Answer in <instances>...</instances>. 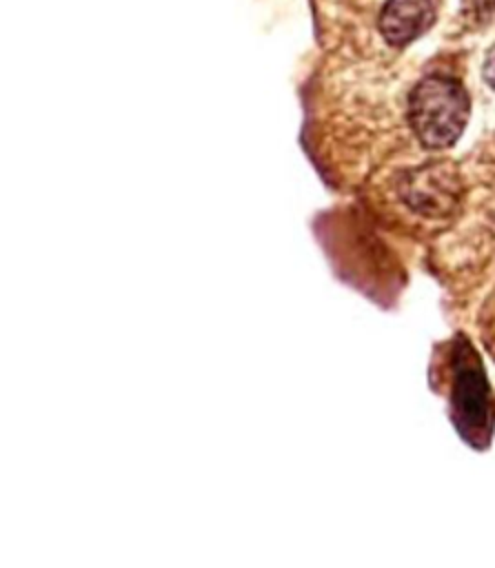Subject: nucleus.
<instances>
[{
	"label": "nucleus",
	"mask_w": 495,
	"mask_h": 568,
	"mask_svg": "<svg viewBox=\"0 0 495 568\" xmlns=\"http://www.w3.org/2000/svg\"><path fill=\"white\" fill-rule=\"evenodd\" d=\"M468 93L459 80L442 73L426 75L408 98V122L426 149H446L468 122Z\"/></svg>",
	"instance_id": "f257e3e1"
},
{
	"label": "nucleus",
	"mask_w": 495,
	"mask_h": 568,
	"mask_svg": "<svg viewBox=\"0 0 495 568\" xmlns=\"http://www.w3.org/2000/svg\"><path fill=\"white\" fill-rule=\"evenodd\" d=\"M453 408H455V422L459 424L464 437L482 446L491 433V408H488L486 379L479 368V359L468 348V344L459 346L455 357Z\"/></svg>",
	"instance_id": "f03ea898"
},
{
	"label": "nucleus",
	"mask_w": 495,
	"mask_h": 568,
	"mask_svg": "<svg viewBox=\"0 0 495 568\" xmlns=\"http://www.w3.org/2000/svg\"><path fill=\"white\" fill-rule=\"evenodd\" d=\"M402 197L424 215H444L459 197L457 173L448 164L422 166L404 178Z\"/></svg>",
	"instance_id": "7ed1b4c3"
},
{
	"label": "nucleus",
	"mask_w": 495,
	"mask_h": 568,
	"mask_svg": "<svg viewBox=\"0 0 495 568\" xmlns=\"http://www.w3.org/2000/svg\"><path fill=\"white\" fill-rule=\"evenodd\" d=\"M440 0H386L380 13V31L393 47H404L426 33L437 16Z\"/></svg>",
	"instance_id": "20e7f679"
},
{
	"label": "nucleus",
	"mask_w": 495,
	"mask_h": 568,
	"mask_svg": "<svg viewBox=\"0 0 495 568\" xmlns=\"http://www.w3.org/2000/svg\"><path fill=\"white\" fill-rule=\"evenodd\" d=\"M482 75H484L486 84L495 89V47L486 53V60H484V67H482Z\"/></svg>",
	"instance_id": "39448f33"
}]
</instances>
